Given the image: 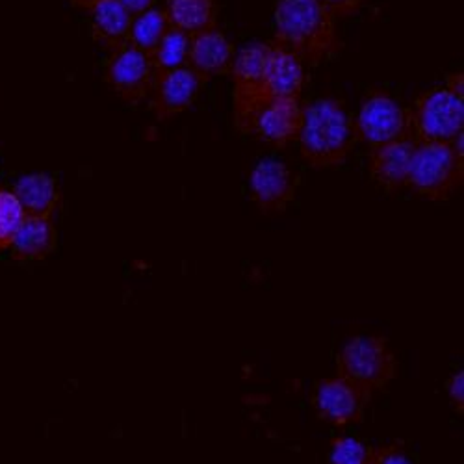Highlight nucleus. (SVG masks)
I'll use <instances>...</instances> for the list:
<instances>
[{
  "mask_svg": "<svg viewBox=\"0 0 464 464\" xmlns=\"http://www.w3.org/2000/svg\"><path fill=\"white\" fill-rule=\"evenodd\" d=\"M120 3L129 10V14L134 17L152 6L154 0H120Z\"/></svg>",
  "mask_w": 464,
  "mask_h": 464,
  "instance_id": "27",
  "label": "nucleus"
},
{
  "mask_svg": "<svg viewBox=\"0 0 464 464\" xmlns=\"http://www.w3.org/2000/svg\"><path fill=\"white\" fill-rule=\"evenodd\" d=\"M56 247V228L51 216H26L12 240L17 260H42Z\"/></svg>",
  "mask_w": 464,
  "mask_h": 464,
  "instance_id": "17",
  "label": "nucleus"
},
{
  "mask_svg": "<svg viewBox=\"0 0 464 464\" xmlns=\"http://www.w3.org/2000/svg\"><path fill=\"white\" fill-rule=\"evenodd\" d=\"M274 42L290 49L308 67L331 60L342 49L338 19L320 0H279Z\"/></svg>",
  "mask_w": 464,
  "mask_h": 464,
  "instance_id": "1",
  "label": "nucleus"
},
{
  "mask_svg": "<svg viewBox=\"0 0 464 464\" xmlns=\"http://www.w3.org/2000/svg\"><path fill=\"white\" fill-rule=\"evenodd\" d=\"M235 54L237 49L230 44L228 37L218 26H212L191 35L188 65L203 81H208L214 79V76L228 74L232 62H235Z\"/></svg>",
  "mask_w": 464,
  "mask_h": 464,
  "instance_id": "14",
  "label": "nucleus"
},
{
  "mask_svg": "<svg viewBox=\"0 0 464 464\" xmlns=\"http://www.w3.org/2000/svg\"><path fill=\"white\" fill-rule=\"evenodd\" d=\"M203 79L189 65L160 72L149 95V108L159 121H166L189 110L196 102Z\"/></svg>",
  "mask_w": 464,
  "mask_h": 464,
  "instance_id": "12",
  "label": "nucleus"
},
{
  "mask_svg": "<svg viewBox=\"0 0 464 464\" xmlns=\"http://www.w3.org/2000/svg\"><path fill=\"white\" fill-rule=\"evenodd\" d=\"M267 45L264 42H251L244 45L235 54V62L230 67L232 76V110H235V123L240 132L246 134L251 115L260 106L262 95V74L267 54Z\"/></svg>",
  "mask_w": 464,
  "mask_h": 464,
  "instance_id": "7",
  "label": "nucleus"
},
{
  "mask_svg": "<svg viewBox=\"0 0 464 464\" xmlns=\"http://www.w3.org/2000/svg\"><path fill=\"white\" fill-rule=\"evenodd\" d=\"M416 141L407 136L396 141L372 147L370 150V175L384 189L398 191L407 186L411 160Z\"/></svg>",
  "mask_w": 464,
  "mask_h": 464,
  "instance_id": "15",
  "label": "nucleus"
},
{
  "mask_svg": "<svg viewBox=\"0 0 464 464\" xmlns=\"http://www.w3.org/2000/svg\"><path fill=\"white\" fill-rule=\"evenodd\" d=\"M26 216H51L58 207V186L47 173H30L21 177L12 189Z\"/></svg>",
  "mask_w": 464,
  "mask_h": 464,
  "instance_id": "18",
  "label": "nucleus"
},
{
  "mask_svg": "<svg viewBox=\"0 0 464 464\" xmlns=\"http://www.w3.org/2000/svg\"><path fill=\"white\" fill-rule=\"evenodd\" d=\"M409 110V134L416 143L451 141L464 132V95L446 86L423 92Z\"/></svg>",
  "mask_w": 464,
  "mask_h": 464,
  "instance_id": "4",
  "label": "nucleus"
},
{
  "mask_svg": "<svg viewBox=\"0 0 464 464\" xmlns=\"http://www.w3.org/2000/svg\"><path fill=\"white\" fill-rule=\"evenodd\" d=\"M304 84L306 65L303 60L277 42H269L262 74L264 99H301Z\"/></svg>",
  "mask_w": 464,
  "mask_h": 464,
  "instance_id": "13",
  "label": "nucleus"
},
{
  "mask_svg": "<svg viewBox=\"0 0 464 464\" xmlns=\"http://www.w3.org/2000/svg\"><path fill=\"white\" fill-rule=\"evenodd\" d=\"M370 396V391L338 373L316 384L313 405L322 420L343 428L362 420Z\"/></svg>",
  "mask_w": 464,
  "mask_h": 464,
  "instance_id": "8",
  "label": "nucleus"
},
{
  "mask_svg": "<svg viewBox=\"0 0 464 464\" xmlns=\"http://www.w3.org/2000/svg\"><path fill=\"white\" fill-rule=\"evenodd\" d=\"M189 42H191L189 34L169 26L168 32L162 35L159 45L154 47V51L149 54L157 72L160 74V72L188 65Z\"/></svg>",
  "mask_w": 464,
  "mask_h": 464,
  "instance_id": "21",
  "label": "nucleus"
},
{
  "mask_svg": "<svg viewBox=\"0 0 464 464\" xmlns=\"http://www.w3.org/2000/svg\"><path fill=\"white\" fill-rule=\"evenodd\" d=\"M164 10L169 24L189 35L218 26L216 0H168Z\"/></svg>",
  "mask_w": 464,
  "mask_h": 464,
  "instance_id": "19",
  "label": "nucleus"
},
{
  "mask_svg": "<svg viewBox=\"0 0 464 464\" xmlns=\"http://www.w3.org/2000/svg\"><path fill=\"white\" fill-rule=\"evenodd\" d=\"M357 140L377 147L409 134V110L386 90H372L361 101L353 120Z\"/></svg>",
  "mask_w": 464,
  "mask_h": 464,
  "instance_id": "6",
  "label": "nucleus"
},
{
  "mask_svg": "<svg viewBox=\"0 0 464 464\" xmlns=\"http://www.w3.org/2000/svg\"><path fill=\"white\" fill-rule=\"evenodd\" d=\"M72 3L76 5V6H81V8H86V10H92L97 3H101V0H72Z\"/></svg>",
  "mask_w": 464,
  "mask_h": 464,
  "instance_id": "29",
  "label": "nucleus"
},
{
  "mask_svg": "<svg viewBox=\"0 0 464 464\" xmlns=\"http://www.w3.org/2000/svg\"><path fill=\"white\" fill-rule=\"evenodd\" d=\"M157 76L150 56L132 45L113 51L106 65V82L130 104L149 99Z\"/></svg>",
  "mask_w": 464,
  "mask_h": 464,
  "instance_id": "9",
  "label": "nucleus"
},
{
  "mask_svg": "<svg viewBox=\"0 0 464 464\" xmlns=\"http://www.w3.org/2000/svg\"><path fill=\"white\" fill-rule=\"evenodd\" d=\"M444 86H446V88H450L451 92L459 93V95H464V74H462L460 71L451 72V74L448 76V79H446Z\"/></svg>",
  "mask_w": 464,
  "mask_h": 464,
  "instance_id": "28",
  "label": "nucleus"
},
{
  "mask_svg": "<svg viewBox=\"0 0 464 464\" xmlns=\"http://www.w3.org/2000/svg\"><path fill=\"white\" fill-rule=\"evenodd\" d=\"M320 3L336 17H352L357 15L368 0H320Z\"/></svg>",
  "mask_w": 464,
  "mask_h": 464,
  "instance_id": "24",
  "label": "nucleus"
},
{
  "mask_svg": "<svg viewBox=\"0 0 464 464\" xmlns=\"http://www.w3.org/2000/svg\"><path fill=\"white\" fill-rule=\"evenodd\" d=\"M338 373L373 392L384 389L396 377L398 361L386 338L359 334L342 345Z\"/></svg>",
  "mask_w": 464,
  "mask_h": 464,
  "instance_id": "5",
  "label": "nucleus"
},
{
  "mask_svg": "<svg viewBox=\"0 0 464 464\" xmlns=\"http://www.w3.org/2000/svg\"><path fill=\"white\" fill-rule=\"evenodd\" d=\"M169 26L171 24L168 21L166 10L150 6L149 10L132 17L129 45L150 54Z\"/></svg>",
  "mask_w": 464,
  "mask_h": 464,
  "instance_id": "20",
  "label": "nucleus"
},
{
  "mask_svg": "<svg viewBox=\"0 0 464 464\" xmlns=\"http://www.w3.org/2000/svg\"><path fill=\"white\" fill-rule=\"evenodd\" d=\"M26 218L15 193L0 188V251L8 249L23 219Z\"/></svg>",
  "mask_w": 464,
  "mask_h": 464,
  "instance_id": "23",
  "label": "nucleus"
},
{
  "mask_svg": "<svg viewBox=\"0 0 464 464\" xmlns=\"http://www.w3.org/2000/svg\"><path fill=\"white\" fill-rule=\"evenodd\" d=\"M464 160L459 159L450 141L416 143L407 186L420 198L444 201L462 184Z\"/></svg>",
  "mask_w": 464,
  "mask_h": 464,
  "instance_id": "3",
  "label": "nucleus"
},
{
  "mask_svg": "<svg viewBox=\"0 0 464 464\" xmlns=\"http://www.w3.org/2000/svg\"><path fill=\"white\" fill-rule=\"evenodd\" d=\"M299 186L297 173L283 160L267 157L249 173V193L262 212H285Z\"/></svg>",
  "mask_w": 464,
  "mask_h": 464,
  "instance_id": "10",
  "label": "nucleus"
},
{
  "mask_svg": "<svg viewBox=\"0 0 464 464\" xmlns=\"http://www.w3.org/2000/svg\"><path fill=\"white\" fill-rule=\"evenodd\" d=\"M373 455L375 448L355 437L342 435L333 439L327 464H373Z\"/></svg>",
  "mask_w": 464,
  "mask_h": 464,
  "instance_id": "22",
  "label": "nucleus"
},
{
  "mask_svg": "<svg viewBox=\"0 0 464 464\" xmlns=\"http://www.w3.org/2000/svg\"><path fill=\"white\" fill-rule=\"evenodd\" d=\"M301 120V99H266L251 115L246 134H253L267 145L286 147L297 140Z\"/></svg>",
  "mask_w": 464,
  "mask_h": 464,
  "instance_id": "11",
  "label": "nucleus"
},
{
  "mask_svg": "<svg viewBox=\"0 0 464 464\" xmlns=\"http://www.w3.org/2000/svg\"><path fill=\"white\" fill-rule=\"evenodd\" d=\"M448 396L459 414L464 412V373L457 372L448 382Z\"/></svg>",
  "mask_w": 464,
  "mask_h": 464,
  "instance_id": "26",
  "label": "nucleus"
},
{
  "mask_svg": "<svg viewBox=\"0 0 464 464\" xmlns=\"http://www.w3.org/2000/svg\"><path fill=\"white\" fill-rule=\"evenodd\" d=\"M373 464H412V460L398 444H392L375 448Z\"/></svg>",
  "mask_w": 464,
  "mask_h": 464,
  "instance_id": "25",
  "label": "nucleus"
},
{
  "mask_svg": "<svg viewBox=\"0 0 464 464\" xmlns=\"http://www.w3.org/2000/svg\"><path fill=\"white\" fill-rule=\"evenodd\" d=\"M132 15L120 0H101L92 8L93 40L108 51L129 45Z\"/></svg>",
  "mask_w": 464,
  "mask_h": 464,
  "instance_id": "16",
  "label": "nucleus"
},
{
  "mask_svg": "<svg viewBox=\"0 0 464 464\" xmlns=\"http://www.w3.org/2000/svg\"><path fill=\"white\" fill-rule=\"evenodd\" d=\"M303 159L314 168L343 164L357 141L355 125L342 101L333 97L303 104V120L297 134Z\"/></svg>",
  "mask_w": 464,
  "mask_h": 464,
  "instance_id": "2",
  "label": "nucleus"
}]
</instances>
